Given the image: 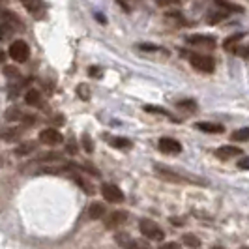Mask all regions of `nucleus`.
I'll return each instance as SVG.
<instances>
[{"mask_svg": "<svg viewBox=\"0 0 249 249\" xmlns=\"http://www.w3.org/2000/svg\"><path fill=\"white\" fill-rule=\"evenodd\" d=\"M232 141L236 142H244V141H249V127H242V129H236L232 135Z\"/></svg>", "mask_w": 249, "mask_h": 249, "instance_id": "nucleus-24", "label": "nucleus"}, {"mask_svg": "<svg viewBox=\"0 0 249 249\" xmlns=\"http://www.w3.org/2000/svg\"><path fill=\"white\" fill-rule=\"evenodd\" d=\"M116 244L120 246V248L124 249H150V246L144 242V240H135V238H131L127 232H118L116 236Z\"/></svg>", "mask_w": 249, "mask_h": 249, "instance_id": "nucleus-5", "label": "nucleus"}, {"mask_svg": "<svg viewBox=\"0 0 249 249\" xmlns=\"http://www.w3.org/2000/svg\"><path fill=\"white\" fill-rule=\"evenodd\" d=\"M180 107H182V109H191V111H195V101H182Z\"/></svg>", "mask_w": 249, "mask_h": 249, "instance_id": "nucleus-34", "label": "nucleus"}, {"mask_svg": "<svg viewBox=\"0 0 249 249\" xmlns=\"http://www.w3.org/2000/svg\"><path fill=\"white\" fill-rule=\"evenodd\" d=\"M242 37H244V34H234V36H231V37H227V39H225V49L227 51H232L234 49V45H236L238 41H240V39H242Z\"/></svg>", "mask_w": 249, "mask_h": 249, "instance_id": "nucleus-25", "label": "nucleus"}, {"mask_svg": "<svg viewBox=\"0 0 249 249\" xmlns=\"http://www.w3.org/2000/svg\"><path fill=\"white\" fill-rule=\"evenodd\" d=\"M6 118L8 120H17V122H25L26 114L23 111H19V109H15V107H12V109L6 111Z\"/></svg>", "mask_w": 249, "mask_h": 249, "instance_id": "nucleus-21", "label": "nucleus"}, {"mask_svg": "<svg viewBox=\"0 0 249 249\" xmlns=\"http://www.w3.org/2000/svg\"><path fill=\"white\" fill-rule=\"evenodd\" d=\"M187 43L189 45H197V47H213L215 39L212 36H199V34H195V36L187 37Z\"/></svg>", "mask_w": 249, "mask_h": 249, "instance_id": "nucleus-10", "label": "nucleus"}, {"mask_svg": "<svg viewBox=\"0 0 249 249\" xmlns=\"http://www.w3.org/2000/svg\"><path fill=\"white\" fill-rule=\"evenodd\" d=\"M2 60H4V53H0V62H2Z\"/></svg>", "mask_w": 249, "mask_h": 249, "instance_id": "nucleus-37", "label": "nucleus"}, {"mask_svg": "<svg viewBox=\"0 0 249 249\" xmlns=\"http://www.w3.org/2000/svg\"><path fill=\"white\" fill-rule=\"evenodd\" d=\"M160 249H180V244H176V242H167V244H161Z\"/></svg>", "mask_w": 249, "mask_h": 249, "instance_id": "nucleus-32", "label": "nucleus"}, {"mask_svg": "<svg viewBox=\"0 0 249 249\" xmlns=\"http://www.w3.org/2000/svg\"><path fill=\"white\" fill-rule=\"evenodd\" d=\"M109 142H111L114 148H118V150H129L131 148V141H129V139H125V137H112V139H109Z\"/></svg>", "mask_w": 249, "mask_h": 249, "instance_id": "nucleus-19", "label": "nucleus"}, {"mask_svg": "<svg viewBox=\"0 0 249 249\" xmlns=\"http://www.w3.org/2000/svg\"><path fill=\"white\" fill-rule=\"evenodd\" d=\"M187 58H189L191 66H193L195 70L202 71V73H212L213 70H215V62H213V58H210V56L189 53V54H187Z\"/></svg>", "mask_w": 249, "mask_h": 249, "instance_id": "nucleus-4", "label": "nucleus"}, {"mask_svg": "<svg viewBox=\"0 0 249 249\" xmlns=\"http://www.w3.org/2000/svg\"><path fill=\"white\" fill-rule=\"evenodd\" d=\"M242 154V150L236 148V146H231V144H227V146H221V148L215 152V156L219 158V160H231V158H234V156H240Z\"/></svg>", "mask_w": 249, "mask_h": 249, "instance_id": "nucleus-14", "label": "nucleus"}, {"mask_svg": "<svg viewBox=\"0 0 249 249\" xmlns=\"http://www.w3.org/2000/svg\"><path fill=\"white\" fill-rule=\"evenodd\" d=\"M21 133H23L21 127H0V139H2V141H8V142L19 141V139H21Z\"/></svg>", "mask_w": 249, "mask_h": 249, "instance_id": "nucleus-11", "label": "nucleus"}, {"mask_svg": "<svg viewBox=\"0 0 249 249\" xmlns=\"http://www.w3.org/2000/svg\"><path fill=\"white\" fill-rule=\"evenodd\" d=\"M25 101L28 105H34V107H39V101H41V96H39V90H28L25 94Z\"/></svg>", "mask_w": 249, "mask_h": 249, "instance_id": "nucleus-20", "label": "nucleus"}, {"mask_svg": "<svg viewBox=\"0 0 249 249\" xmlns=\"http://www.w3.org/2000/svg\"><path fill=\"white\" fill-rule=\"evenodd\" d=\"M68 152H70V154H77V146H75L73 141H71V142H68Z\"/></svg>", "mask_w": 249, "mask_h": 249, "instance_id": "nucleus-36", "label": "nucleus"}, {"mask_svg": "<svg viewBox=\"0 0 249 249\" xmlns=\"http://www.w3.org/2000/svg\"><path fill=\"white\" fill-rule=\"evenodd\" d=\"M4 75H6V77H17L19 71H17L15 68H12V66H6V68H4Z\"/></svg>", "mask_w": 249, "mask_h": 249, "instance_id": "nucleus-30", "label": "nucleus"}, {"mask_svg": "<svg viewBox=\"0 0 249 249\" xmlns=\"http://www.w3.org/2000/svg\"><path fill=\"white\" fill-rule=\"evenodd\" d=\"M8 54L12 56V60L23 64L30 56V47H28V43L23 41V39H15L12 45H10V49H8Z\"/></svg>", "mask_w": 249, "mask_h": 249, "instance_id": "nucleus-3", "label": "nucleus"}, {"mask_svg": "<svg viewBox=\"0 0 249 249\" xmlns=\"http://www.w3.org/2000/svg\"><path fill=\"white\" fill-rule=\"evenodd\" d=\"M39 141H41L43 144L54 146V144H60V142H62V133H60L58 129H54V127H47V129H43V131L39 133Z\"/></svg>", "mask_w": 249, "mask_h": 249, "instance_id": "nucleus-7", "label": "nucleus"}, {"mask_svg": "<svg viewBox=\"0 0 249 249\" xmlns=\"http://www.w3.org/2000/svg\"><path fill=\"white\" fill-rule=\"evenodd\" d=\"M146 111H148V112H158V114H163V116H169L173 122H178V120H175V118H173V114H171L169 111H165V109H158V107H150V105H148V107H146Z\"/></svg>", "mask_w": 249, "mask_h": 249, "instance_id": "nucleus-28", "label": "nucleus"}, {"mask_svg": "<svg viewBox=\"0 0 249 249\" xmlns=\"http://www.w3.org/2000/svg\"><path fill=\"white\" fill-rule=\"evenodd\" d=\"M210 15H213V17H208V21L210 23H217V21H223L225 17H227V13H210Z\"/></svg>", "mask_w": 249, "mask_h": 249, "instance_id": "nucleus-29", "label": "nucleus"}, {"mask_svg": "<svg viewBox=\"0 0 249 249\" xmlns=\"http://www.w3.org/2000/svg\"><path fill=\"white\" fill-rule=\"evenodd\" d=\"M79 96H81V98H87V100H88V96H90V94H88V87H85V85H79Z\"/></svg>", "mask_w": 249, "mask_h": 249, "instance_id": "nucleus-33", "label": "nucleus"}, {"mask_svg": "<svg viewBox=\"0 0 249 249\" xmlns=\"http://www.w3.org/2000/svg\"><path fill=\"white\" fill-rule=\"evenodd\" d=\"M242 249H249V248H242Z\"/></svg>", "mask_w": 249, "mask_h": 249, "instance_id": "nucleus-39", "label": "nucleus"}, {"mask_svg": "<svg viewBox=\"0 0 249 249\" xmlns=\"http://www.w3.org/2000/svg\"><path fill=\"white\" fill-rule=\"evenodd\" d=\"M71 167H73L75 171H83V173H88V175L92 176H100V171L96 169V167H92V163H70Z\"/></svg>", "mask_w": 249, "mask_h": 249, "instance_id": "nucleus-18", "label": "nucleus"}, {"mask_svg": "<svg viewBox=\"0 0 249 249\" xmlns=\"http://www.w3.org/2000/svg\"><path fill=\"white\" fill-rule=\"evenodd\" d=\"M13 34V26L8 25L6 21H0V41H6V39H10Z\"/></svg>", "mask_w": 249, "mask_h": 249, "instance_id": "nucleus-22", "label": "nucleus"}, {"mask_svg": "<svg viewBox=\"0 0 249 249\" xmlns=\"http://www.w3.org/2000/svg\"><path fill=\"white\" fill-rule=\"evenodd\" d=\"M139 231H141V234H142V236L148 238V240L161 242L163 238H165V232L160 229V225L154 223L152 219H141V223H139Z\"/></svg>", "mask_w": 249, "mask_h": 249, "instance_id": "nucleus-2", "label": "nucleus"}, {"mask_svg": "<svg viewBox=\"0 0 249 249\" xmlns=\"http://www.w3.org/2000/svg\"><path fill=\"white\" fill-rule=\"evenodd\" d=\"M90 75L92 77H101V70L100 68H90Z\"/></svg>", "mask_w": 249, "mask_h": 249, "instance_id": "nucleus-35", "label": "nucleus"}, {"mask_svg": "<svg viewBox=\"0 0 249 249\" xmlns=\"http://www.w3.org/2000/svg\"><path fill=\"white\" fill-rule=\"evenodd\" d=\"M195 127L197 129H200V131H204V133H223L225 127L221 124H215V122H197L195 124Z\"/></svg>", "mask_w": 249, "mask_h": 249, "instance_id": "nucleus-13", "label": "nucleus"}, {"mask_svg": "<svg viewBox=\"0 0 249 249\" xmlns=\"http://www.w3.org/2000/svg\"><path fill=\"white\" fill-rule=\"evenodd\" d=\"M154 173L160 176L161 180H165V182H171V184H197V182H193L191 178L180 175V173H175L173 169L160 167V165H156V167H154Z\"/></svg>", "mask_w": 249, "mask_h": 249, "instance_id": "nucleus-1", "label": "nucleus"}, {"mask_svg": "<svg viewBox=\"0 0 249 249\" xmlns=\"http://www.w3.org/2000/svg\"><path fill=\"white\" fill-rule=\"evenodd\" d=\"M125 221H127V213L122 212V210H114L105 217V227L109 231H112V229H118L120 225H124Z\"/></svg>", "mask_w": 249, "mask_h": 249, "instance_id": "nucleus-8", "label": "nucleus"}, {"mask_svg": "<svg viewBox=\"0 0 249 249\" xmlns=\"http://www.w3.org/2000/svg\"><path fill=\"white\" fill-rule=\"evenodd\" d=\"M101 195L105 197L107 202H114V204H120V202H124V193H122V189L118 186H114V184H103L101 186Z\"/></svg>", "mask_w": 249, "mask_h": 249, "instance_id": "nucleus-6", "label": "nucleus"}, {"mask_svg": "<svg viewBox=\"0 0 249 249\" xmlns=\"http://www.w3.org/2000/svg\"><path fill=\"white\" fill-rule=\"evenodd\" d=\"M182 240H184V246H187V248H191V249L200 248V240L195 236V234H184Z\"/></svg>", "mask_w": 249, "mask_h": 249, "instance_id": "nucleus-23", "label": "nucleus"}, {"mask_svg": "<svg viewBox=\"0 0 249 249\" xmlns=\"http://www.w3.org/2000/svg\"><path fill=\"white\" fill-rule=\"evenodd\" d=\"M215 6H217V8H221V10H225V12H231V13H242L244 12V8H242V6L232 4V2H227V0H215Z\"/></svg>", "mask_w": 249, "mask_h": 249, "instance_id": "nucleus-16", "label": "nucleus"}, {"mask_svg": "<svg viewBox=\"0 0 249 249\" xmlns=\"http://www.w3.org/2000/svg\"><path fill=\"white\" fill-rule=\"evenodd\" d=\"M36 148H37V142H34V141H26V142L19 144V146L15 148V154H17V156H28V154H32Z\"/></svg>", "mask_w": 249, "mask_h": 249, "instance_id": "nucleus-17", "label": "nucleus"}, {"mask_svg": "<svg viewBox=\"0 0 249 249\" xmlns=\"http://www.w3.org/2000/svg\"><path fill=\"white\" fill-rule=\"evenodd\" d=\"M105 213H107V208H105V204H101V202H92L90 208H88V215H90L92 219H100Z\"/></svg>", "mask_w": 249, "mask_h": 249, "instance_id": "nucleus-15", "label": "nucleus"}, {"mask_svg": "<svg viewBox=\"0 0 249 249\" xmlns=\"http://www.w3.org/2000/svg\"><path fill=\"white\" fill-rule=\"evenodd\" d=\"M158 146H160V150H161L163 154H180V152H182V144L171 137L160 139Z\"/></svg>", "mask_w": 249, "mask_h": 249, "instance_id": "nucleus-9", "label": "nucleus"}, {"mask_svg": "<svg viewBox=\"0 0 249 249\" xmlns=\"http://www.w3.org/2000/svg\"><path fill=\"white\" fill-rule=\"evenodd\" d=\"M56 161H64V156L58 152H47V154H41L34 160V163H47V165H54Z\"/></svg>", "mask_w": 249, "mask_h": 249, "instance_id": "nucleus-12", "label": "nucleus"}, {"mask_svg": "<svg viewBox=\"0 0 249 249\" xmlns=\"http://www.w3.org/2000/svg\"><path fill=\"white\" fill-rule=\"evenodd\" d=\"M81 142H83V146H85V150L87 152H94V142H92V139H90V135H83V139H81Z\"/></svg>", "mask_w": 249, "mask_h": 249, "instance_id": "nucleus-27", "label": "nucleus"}, {"mask_svg": "<svg viewBox=\"0 0 249 249\" xmlns=\"http://www.w3.org/2000/svg\"><path fill=\"white\" fill-rule=\"evenodd\" d=\"M139 47L142 51H150V53H163V54H167V51L161 49L160 45H154V43H141Z\"/></svg>", "mask_w": 249, "mask_h": 249, "instance_id": "nucleus-26", "label": "nucleus"}, {"mask_svg": "<svg viewBox=\"0 0 249 249\" xmlns=\"http://www.w3.org/2000/svg\"><path fill=\"white\" fill-rule=\"evenodd\" d=\"M238 167H240L242 171H249V158H244V160H240V161H238Z\"/></svg>", "mask_w": 249, "mask_h": 249, "instance_id": "nucleus-31", "label": "nucleus"}, {"mask_svg": "<svg viewBox=\"0 0 249 249\" xmlns=\"http://www.w3.org/2000/svg\"><path fill=\"white\" fill-rule=\"evenodd\" d=\"M212 249H225V248H219V246H215V248H212Z\"/></svg>", "mask_w": 249, "mask_h": 249, "instance_id": "nucleus-38", "label": "nucleus"}]
</instances>
